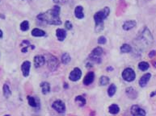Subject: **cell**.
<instances>
[{
	"instance_id": "obj_29",
	"label": "cell",
	"mask_w": 156,
	"mask_h": 116,
	"mask_svg": "<svg viewBox=\"0 0 156 116\" xmlns=\"http://www.w3.org/2000/svg\"><path fill=\"white\" fill-rule=\"evenodd\" d=\"M30 28V24H29V20H24L21 22V24H19V29L22 31H29Z\"/></svg>"
},
{
	"instance_id": "obj_14",
	"label": "cell",
	"mask_w": 156,
	"mask_h": 116,
	"mask_svg": "<svg viewBox=\"0 0 156 116\" xmlns=\"http://www.w3.org/2000/svg\"><path fill=\"white\" fill-rule=\"evenodd\" d=\"M84 9L82 5H77L75 7V11H74V15L77 19H83L85 18V14H84Z\"/></svg>"
},
{
	"instance_id": "obj_42",
	"label": "cell",
	"mask_w": 156,
	"mask_h": 116,
	"mask_svg": "<svg viewBox=\"0 0 156 116\" xmlns=\"http://www.w3.org/2000/svg\"><path fill=\"white\" fill-rule=\"evenodd\" d=\"M153 65H154V68H156V62H153Z\"/></svg>"
},
{
	"instance_id": "obj_36",
	"label": "cell",
	"mask_w": 156,
	"mask_h": 116,
	"mask_svg": "<svg viewBox=\"0 0 156 116\" xmlns=\"http://www.w3.org/2000/svg\"><path fill=\"white\" fill-rule=\"evenodd\" d=\"M29 47H22L21 52H23V53H27V52H29Z\"/></svg>"
},
{
	"instance_id": "obj_28",
	"label": "cell",
	"mask_w": 156,
	"mask_h": 116,
	"mask_svg": "<svg viewBox=\"0 0 156 116\" xmlns=\"http://www.w3.org/2000/svg\"><path fill=\"white\" fill-rule=\"evenodd\" d=\"M137 67H138V69L139 70L142 72H145V71H147L150 68V64L147 61H140L137 65Z\"/></svg>"
},
{
	"instance_id": "obj_9",
	"label": "cell",
	"mask_w": 156,
	"mask_h": 116,
	"mask_svg": "<svg viewBox=\"0 0 156 116\" xmlns=\"http://www.w3.org/2000/svg\"><path fill=\"white\" fill-rule=\"evenodd\" d=\"M27 100H28V103H29L30 107L34 108L35 110L40 109V100L39 98L28 95L27 96Z\"/></svg>"
},
{
	"instance_id": "obj_26",
	"label": "cell",
	"mask_w": 156,
	"mask_h": 116,
	"mask_svg": "<svg viewBox=\"0 0 156 116\" xmlns=\"http://www.w3.org/2000/svg\"><path fill=\"white\" fill-rule=\"evenodd\" d=\"M99 83L101 86H106V85H109V83H110V78L106 75H102L99 78Z\"/></svg>"
},
{
	"instance_id": "obj_1",
	"label": "cell",
	"mask_w": 156,
	"mask_h": 116,
	"mask_svg": "<svg viewBox=\"0 0 156 116\" xmlns=\"http://www.w3.org/2000/svg\"><path fill=\"white\" fill-rule=\"evenodd\" d=\"M60 13H61L60 5L55 4L51 9L38 14L36 17V22L40 25L60 26L62 24V19L60 17Z\"/></svg>"
},
{
	"instance_id": "obj_4",
	"label": "cell",
	"mask_w": 156,
	"mask_h": 116,
	"mask_svg": "<svg viewBox=\"0 0 156 116\" xmlns=\"http://www.w3.org/2000/svg\"><path fill=\"white\" fill-rule=\"evenodd\" d=\"M104 53V49L100 46H97L92 50L90 54L88 55V60L90 61L91 62H92L93 64H101Z\"/></svg>"
},
{
	"instance_id": "obj_23",
	"label": "cell",
	"mask_w": 156,
	"mask_h": 116,
	"mask_svg": "<svg viewBox=\"0 0 156 116\" xmlns=\"http://www.w3.org/2000/svg\"><path fill=\"white\" fill-rule=\"evenodd\" d=\"M116 90H117V87H116V85H115L114 83L109 84V88H108V90H107L108 96H109V98H113L114 95L116 94Z\"/></svg>"
},
{
	"instance_id": "obj_15",
	"label": "cell",
	"mask_w": 156,
	"mask_h": 116,
	"mask_svg": "<svg viewBox=\"0 0 156 116\" xmlns=\"http://www.w3.org/2000/svg\"><path fill=\"white\" fill-rule=\"evenodd\" d=\"M151 78V73H147V74H143L141 78H140L139 81H138V85L141 88H144L147 86L148 82Z\"/></svg>"
},
{
	"instance_id": "obj_3",
	"label": "cell",
	"mask_w": 156,
	"mask_h": 116,
	"mask_svg": "<svg viewBox=\"0 0 156 116\" xmlns=\"http://www.w3.org/2000/svg\"><path fill=\"white\" fill-rule=\"evenodd\" d=\"M136 40L138 41L142 46V45H147V46H148V45H151L153 43V36H152V34L147 26H145L139 31V34H138V36H137Z\"/></svg>"
},
{
	"instance_id": "obj_13",
	"label": "cell",
	"mask_w": 156,
	"mask_h": 116,
	"mask_svg": "<svg viewBox=\"0 0 156 116\" xmlns=\"http://www.w3.org/2000/svg\"><path fill=\"white\" fill-rule=\"evenodd\" d=\"M95 78V74L93 71H89L88 72V74H86L85 77L83 78V85H86V86H88V85H92L93 82H94Z\"/></svg>"
},
{
	"instance_id": "obj_40",
	"label": "cell",
	"mask_w": 156,
	"mask_h": 116,
	"mask_svg": "<svg viewBox=\"0 0 156 116\" xmlns=\"http://www.w3.org/2000/svg\"><path fill=\"white\" fill-rule=\"evenodd\" d=\"M0 19H6V16H5L4 14H2V13H0Z\"/></svg>"
},
{
	"instance_id": "obj_30",
	"label": "cell",
	"mask_w": 156,
	"mask_h": 116,
	"mask_svg": "<svg viewBox=\"0 0 156 116\" xmlns=\"http://www.w3.org/2000/svg\"><path fill=\"white\" fill-rule=\"evenodd\" d=\"M107 38L104 36H100L97 39V44L99 45H106Z\"/></svg>"
},
{
	"instance_id": "obj_38",
	"label": "cell",
	"mask_w": 156,
	"mask_h": 116,
	"mask_svg": "<svg viewBox=\"0 0 156 116\" xmlns=\"http://www.w3.org/2000/svg\"><path fill=\"white\" fill-rule=\"evenodd\" d=\"M63 88H64V89H66V90H67V89H68V88H69V84H68V83L64 82Z\"/></svg>"
},
{
	"instance_id": "obj_12",
	"label": "cell",
	"mask_w": 156,
	"mask_h": 116,
	"mask_svg": "<svg viewBox=\"0 0 156 116\" xmlns=\"http://www.w3.org/2000/svg\"><path fill=\"white\" fill-rule=\"evenodd\" d=\"M130 113L133 116H145L147 114L146 111L137 105H133L130 108Z\"/></svg>"
},
{
	"instance_id": "obj_41",
	"label": "cell",
	"mask_w": 156,
	"mask_h": 116,
	"mask_svg": "<svg viewBox=\"0 0 156 116\" xmlns=\"http://www.w3.org/2000/svg\"><path fill=\"white\" fill-rule=\"evenodd\" d=\"M3 37V31L0 29V39H2Z\"/></svg>"
},
{
	"instance_id": "obj_35",
	"label": "cell",
	"mask_w": 156,
	"mask_h": 116,
	"mask_svg": "<svg viewBox=\"0 0 156 116\" xmlns=\"http://www.w3.org/2000/svg\"><path fill=\"white\" fill-rule=\"evenodd\" d=\"M154 56H156V51H155V50H152V51H151V52H150L149 54H148V57H149L150 58H153Z\"/></svg>"
},
{
	"instance_id": "obj_11",
	"label": "cell",
	"mask_w": 156,
	"mask_h": 116,
	"mask_svg": "<svg viewBox=\"0 0 156 116\" xmlns=\"http://www.w3.org/2000/svg\"><path fill=\"white\" fill-rule=\"evenodd\" d=\"M46 63V59L43 55H36L33 58V65L36 69H39Z\"/></svg>"
},
{
	"instance_id": "obj_5",
	"label": "cell",
	"mask_w": 156,
	"mask_h": 116,
	"mask_svg": "<svg viewBox=\"0 0 156 116\" xmlns=\"http://www.w3.org/2000/svg\"><path fill=\"white\" fill-rule=\"evenodd\" d=\"M46 64H47L48 69L50 72H55L59 67L60 61L56 56L50 55L46 60Z\"/></svg>"
},
{
	"instance_id": "obj_39",
	"label": "cell",
	"mask_w": 156,
	"mask_h": 116,
	"mask_svg": "<svg viewBox=\"0 0 156 116\" xmlns=\"http://www.w3.org/2000/svg\"><path fill=\"white\" fill-rule=\"evenodd\" d=\"M155 95H156V90H154V91H153V92H152L151 94V95H150V97L153 98V97H154V96H155Z\"/></svg>"
},
{
	"instance_id": "obj_37",
	"label": "cell",
	"mask_w": 156,
	"mask_h": 116,
	"mask_svg": "<svg viewBox=\"0 0 156 116\" xmlns=\"http://www.w3.org/2000/svg\"><path fill=\"white\" fill-rule=\"evenodd\" d=\"M114 70V68L112 65H109V66H107L106 68V71L110 73V72H113Z\"/></svg>"
},
{
	"instance_id": "obj_7",
	"label": "cell",
	"mask_w": 156,
	"mask_h": 116,
	"mask_svg": "<svg viewBox=\"0 0 156 116\" xmlns=\"http://www.w3.org/2000/svg\"><path fill=\"white\" fill-rule=\"evenodd\" d=\"M51 107L55 111L58 113V114H64V113H66V104H65V102L61 99H57L54 101L51 105Z\"/></svg>"
},
{
	"instance_id": "obj_31",
	"label": "cell",
	"mask_w": 156,
	"mask_h": 116,
	"mask_svg": "<svg viewBox=\"0 0 156 116\" xmlns=\"http://www.w3.org/2000/svg\"><path fill=\"white\" fill-rule=\"evenodd\" d=\"M64 27L66 31H71L73 29V24L70 20H66V22L64 23Z\"/></svg>"
},
{
	"instance_id": "obj_17",
	"label": "cell",
	"mask_w": 156,
	"mask_h": 116,
	"mask_svg": "<svg viewBox=\"0 0 156 116\" xmlns=\"http://www.w3.org/2000/svg\"><path fill=\"white\" fill-rule=\"evenodd\" d=\"M66 36H67V31L65 28H58L56 29V37L57 40L60 42H63L64 40H66Z\"/></svg>"
},
{
	"instance_id": "obj_25",
	"label": "cell",
	"mask_w": 156,
	"mask_h": 116,
	"mask_svg": "<svg viewBox=\"0 0 156 116\" xmlns=\"http://www.w3.org/2000/svg\"><path fill=\"white\" fill-rule=\"evenodd\" d=\"M60 61H61V63L62 65H68L71 61V55L69 54L68 52H64V53L62 54V56H61Z\"/></svg>"
},
{
	"instance_id": "obj_6",
	"label": "cell",
	"mask_w": 156,
	"mask_h": 116,
	"mask_svg": "<svg viewBox=\"0 0 156 116\" xmlns=\"http://www.w3.org/2000/svg\"><path fill=\"white\" fill-rule=\"evenodd\" d=\"M121 78L126 82H133L136 79V73L132 68H125L121 73Z\"/></svg>"
},
{
	"instance_id": "obj_24",
	"label": "cell",
	"mask_w": 156,
	"mask_h": 116,
	"mask_svg": "<svg viewBox=\"0 0 156 116\" xmlns=\"http://www.w3.org/2000/svg\"><path fill=\"white\" fill-rule=\"evenodd\" d=\"M121 111V108L119 107V105L116 104V103H113L109 107V114H113V115H116L120 112Z\"/></svg>"
},
{
	"instance_id": "obj_10",
	"label": "cell",
	"mask_w": 156,
	"mask_h": 116,
	"mask_svg": "<svg viewBox=\"0 0 156 116\" xmlns=\"http://www.w3.org/2000/svg\"><path fill=\"white\" fill-rule=\"evenodd\" d=\"M32 63L29 61H24L20 65L22 74L24 78H28L30 75V70H31Z\"/></svg>"
},
{
	"instance_id": "obj_43",
	"label": "cell",
	"mask_w": 156,
	"mask_h": 116,
	"mask_svg": "<svg viewBox=\"0 0 156 116\" xmlns=\"http://www.w3.org/2000/svg\"><path fill=\"white\" fill-rule=\"evenodd\" d=\"M20 1H24V0H20Z\"/></svg>"
},
{
	"instance_id": "obj_21",
	"label": "cell",
	"mask_w": 156,
	"mask_h": 116,
	"mask_svg": "<svg viewBox=\"0 0 156 116\" xmlns=\"http://www.w3.org/2000/svg\"><path fill=\"white\" fill-rule=\"evenodd\" d=\"M31 35L33 37H45L46 36V31H44L43 29L35 28L32 30Z\"/></svg>"
},
{
	"instance_id": "obj_16",
	"label": "cell",
	"mask_w": 156,
	"mask_h": 116,
	"mask_svg": "<svg viewBox=\"0 0 156 116\" xmlns=\"http://www.w3.org/2000/svg\"><path fill=\"white\" fill-rule=\"evenodd\" d=\"M125 94L131 100H135L137 98V91L135 90L134 88L132 87V86H128L126 89H125Z\"/></svg>"
},
{
	"instance_id": "obj_27",
	"label": "cell",
	"mask_w": 156,
	"mask_h": 116,
	"mask_svg": "<svg viewBox=\"0 0 156 116\" xmlns=\"http://www.w3.org/2000/svg\"><path fill=\"white\" fill-rule=\"evenodd\" d=\"M132 47L129 44H123L120 48V52L121 53H130L132 52Z\"/></svg>"
},
{
	"instance_id": "obj_18",
	"label": "cell",
	"mask_w": 156,
	"mask_h": 116,
	"mask_svg": "<svg viewBox=\"0 0 156 116\" xmlns=\"http://www.w3.org/2000/svg\"><path fill=\"white\" fill-rule=\"evenodd\" d=\"M137 26V22L133 20V19H130V20H126L122 24V29L124 31H130Z\"/></svg>"
},
{
	"instance_id": "obj_33",
	"label": "cell",
	"mask_w": 156,
	"mask_h": 116,
	"mask_svg": "<svg viewBox=\"0 0 156 116\" xmlns=\"http://www.w3.org/2000/svg\"><path fill=\"white\" fill-rule=\"evenodd\" d=\"M52 1L54 2L55 4L64 5V4H66L67 2H69L70 0H52Z\"/></svg>"
},
{
	"instance_id": "obj_2",
	"label": "cell",
	"mask_w": 156,
	"mask_h": 116,
	"mask_svg": "<svg viewBox=\"0 0 156 116\" xmlns=\"http://www.w3.org/2000/svg\"><path fill=\"white\" fill-rule=\"evenodd\" d=\"M111 12L110 7H104L99 11L96 12L93 15L95 22V32L100 33L104 29V20L109 16Z\"/></svg>"
},
{
	"instance_id": "obj_34",
	"label": "cell",
	"mask_w": 156,
	"mask_h": 116,
	"mask_svg": "<svg viewBox=\"0 0 156 116\" xmlns=\"http://www.w3.org/2000/svg\"><path fill=\"white\" fill-rule=\"evenodd\" d=\"M85 65H86V67H87L88 69H90V68L93 67V65H94V64H93L92 62H91L90 61H88V60L87 59V61H86Z\"/></svg>"
},
{
	"instance_id": "obj_19",
	"label": "cell",
	"mask_w": 156,
	"mask_h": 116,
	"mask_svg": "<svg viewBox=\"0 0 156 116\" xmlns=\"http://www.w3.org/2000/svg\"><path fill=\"white\" fill-rule=\"evenodd\" d=\"M40 87L41 89V93L43 95H46L50 94L51 91V85L48 81H42L40 83Z\"/></svg>"
},
{
	"instance_id": "obj_22",
	"label": "cell",
	"mask_w": 156,
	"mask_h": 116,
	"mask_svg": "<svg viewBox=\"0 0 156 116\" xmlns=\"http://www.w3.org/2000/svg\"><path fill=\"white\" fill-rule=\"evenodd\" d=\"M75 102L79 107H85L86 104H87V99H86V98L84 96H83V95H77L75 98Z\"/></svg>"
},
{
	"instance_id": "obj_20",
	"label": "cell",
	"mask_w": 156,
	"mask_h": 116,
	"mask_svg": "<svg viewBox=\"0 0 156 116\" xmlns=\"http://www.w3.org/2000/svg\"><path fill=\"white\" fill-rule=\"evenodd\" d=\"M12 89H11L9 82L6 81L2 85V94L6 98H9L12 96Z\"/></svg>"
},
{
	"instance_id": "obj_8",
	"label": "cell",
	"mask_w": 156,
	"mask_h": 116,
	"mask_svg": "<svg viewBox=\"0 0 156 116\" xmlns=\"http://www.w3.org/2000/svg\"><path fill=\"white\" fill-rule=\"evenodd\" d=\"M83 77V71L80 68L78 67H75L71 71V73L69 74V80L71 81H73V82H76V81H78L80 80L81 78Z\"/></svg>"
},
{
	"instance_id": "obj_32",
	"label": "cell",
	"mask_w": 156,
	"mask_h": 116,
	"mask_svg": "<svg viewBox=\"0 0 156 116\" xmlns=\"http://www.w3.org/2000/svg\"><path fill=\"white\" fill-rule=\"evenodd\" d=\"M20 46H21V48L22 47H29L31 48L32 45L29 40H24L21 43H20Z\"/></svg>"
}]
</instances>
